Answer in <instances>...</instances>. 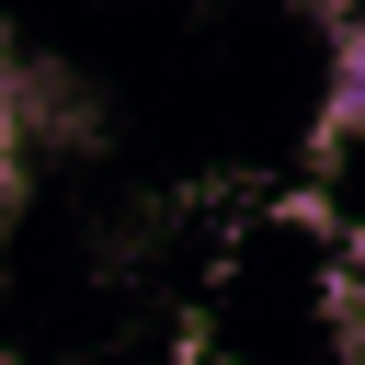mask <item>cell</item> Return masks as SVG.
I'll return each instance as SVG.
<instances>
[{"label":"cell","mask_w":365,"mask_h":365,"mask_svg":"<svg viewBox=\"0 0 365 365\" xmlns=\"http://www.w3.org/2000/svg\"><path fill=\"white\" fill-rule=\"evenodd\" d=\"M354 125H365V11H354V23H331V103H319V137H308V148L331 160Z\"/></svg>","instance_id":"1"}]
</instances>
